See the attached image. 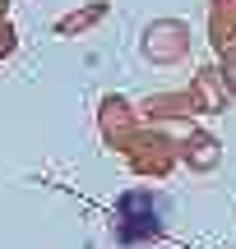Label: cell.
Here are the masks:
<instances>
[{
    "label": "cell",
    "mask_w": 236,
    "mask_h": 249,
    "mask_svg": "<svg viewBox=\"0 0 236 249\" xmlns=\"http://www.w3.org/2000/svg\"><path fill=\"white\" fill-rule=\"evenodd\" d=\"M213 42L218 46L236 42V0H213Z\"/></svg>",
    "instance_id": "obj_1"
},
{
    "label": "cell",
    "mask_w": 236,
    "mask_h": 249,
    "mask_svg": "<svg viewBox=\"0 0 236 249\" xmlns=\"http://www.w3.org/2000/svg\"><path fill=\"white\" fill-rule=\"evenodd\" d=\"M98 14H102V5L83 9V14H70V18H65V23H60V33H74V28H88V23H93V18H98Z\"/></svg>",
    "instance_id": "obj_2"
}]
</instances>
